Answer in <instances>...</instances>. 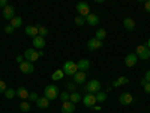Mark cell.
<instances>
[{
	"mask_svg": "<svg viewBox=\"0 0 150 113\" xmlns=\"http://www.w3.org/2000/svg\"><path fill=\"white\" fill-rule=\"evenodd\" d=\"M14 30H15V29H14V27H12V26H11V24H8V26L5 27V32H6L8 35H11V33H14Z\"/></svg>",
	"mask_w": 150,
	"mask_h": 113,
	"instance_id": "cell-37",
	"label": "cell"
},
{
	"mask_svg": "<svg viewBox=\"0 0 150 113\" xmlns=\"http://www.w3.org/2000/svg\"><path fill=\"white\" fill-rule=\"evenodd\" d=\"M77 12H78V15L80 17H87L90 14V6L89 3H86V2H78L77 3Z\"/></svg>",
	"mask_w": 150,
	"mask_h": 113,
	"instance_id": "cell-5",
	"label": "cell"
},
{
	"mask_svg": "<svg viewBox=\"0 0 150 113\" xmlns=\"http://www.w3.org/2000/svg\"><path fill=\"white\" fill-rule=\"evenodd\" d=\"M101 47H102V41L96 39V38H92V39L87 41V48H89L90 51H95V50L101 48Z\"/></svg>",
	"mask_w": 150,
	"mask_h": 113,
	"instance_id": "cell-9",
	"label": "cell"
},
{
	"mask_svg": "<svg viewBox=\"0 0 150 113\" xmlns=\"http://www.w3.org/2000/svg\"><path fill=\"white\" fill-rule=\"evenodd\" d=\"M14 17H15V8H14V6H11V5H8V6L3 9V18L11 21Z\"/></svg>",
	"mask_w": 150,
	"mask_h": 113,
	"instance_id": "cell-11",
	"label": "cell"
},
{
	"mask_svg": "<svg viewBox=\"0 0 150 113\" xmlns=\"http://www.w3.org/2000/svg\"><path fill=\"white\" fill-rule=\"evenodd\" d=\"M32 42H33V47H35V48H39V50H41V48L45 47V38H42V36L38 35L36 38H33Z\"/></svg>",
	"mask_w": 150,
	"mask_h": 113,
	"instance_id": "cell-17",
	"label": "cell"
},
{
	"mask_svg": "<svg viewBox=\"0 0 150 113\" xmlns=\"http://www.w3.org/2000/svg\"><path fill=\"white\" fill-rule=\"evenodd\" d=\"M29 95H30V92H29L24 86H18V87H17V97H18V98H21L23 101L29 99Z\"/></svg>",
	"mask_w": 150,
	"mask_h": 113,
	"instance_id": "cell-13",
	"label": "cell"
},
{
	"mask_svg": "<svg viewBox=\"0 0 150 113\" xmlns=\"http://www.w3.org/2000/svg\"><path fill=\"white\" fill-rule=\"evenodd\" d=\"M36 106H38V109H48V106H50V101H48V99H47L45 97H41V98H38Z\"/></svg>",
	"mask_w": 150,
	"mask_h": 113,
	"instance_id": "cell-20",
	"label": "cell"
},
{
	"mask_svg": "<svg viewBox=\"0 0 150 113\" xmlns=\"http://www.w3.org/2000/svg\"><path fill=\"white\" fill-rule=\"evenodd\" d=\"M23 62H24V56H17V64H23Z\"/></svg>",
	"mask_w": 150,
	"mask_h": 113,
	"instance_id": "cell-40",
	"label": "cell"
},
{
	"mask_svg": "<svg viewBox=\"0 0 150 113\" xmlns=\"http://www.w3.org/2000/svg\"><path fill=\"white\" fill-rule=\"evenodd\" d=\"M146 50H147L146 44H143V45H138V47H137V50H135V54H137V56H140L141 53H144V51H146Z\"/></svg>",
	"mask_w": 150,
	"mask_h": 113,
	"instance_id": "cell-33",
	"label": "cell"
},
{
	"mask_svg": "<svg viewBox=\"0 0 150 113\" xmlns=\"http://www.w3.org/2000/svg\"><path fill=\"white\" fill-rule=\"evenodd\" d=\"M77 67H78V71H83V72H86L87 69L90 68V62L87 60V59H80V60L77 62Z\"/></svg>",
	"mask_w": 150,
	"mask_h": 113,
	"instance_id": "cell-16",
	"label": "cell"
},
{
	"mask_svg": "<svg viewBox=\"0 0 150 113\" xmlns=\"http://www.w3.org/2000/svg\"><path fill=\"white\" fill-rule=\"evenodd\" d=\"M69 92H66V91H63V92H60V95H59V98L62 99V103H65V101H69Z\"/></svg>",
	"mask_w": 150,
	"mask_h": 113,
	"instance_id": "cell-31",
	"label": "cell"
},
{
	"mask_svg": "<svg viewBox=\"0 0 150 113\" xmlns=\"http://www.w3.org/2000/svg\"><path fill=\"white\" fill-rule=\"evenodd\" d=\"M38 98H39V97H38V94L36 92H30V95H29V101H38Z\"/></svg>",
	"mask_w": 150,
	"mask_h": 113,
	"instance_id": "cell-35",
	"label": "cell"
},
{
	"mask_svg": "<svg viewBox=\"0 0 150 113\" xmlns=\"http://www.w3.org/2000/svg\"><path fill=\"white\" fill-rule=\"evenodd\" d=\"M11 26L14 27V29H18V27H21V26H23V18L15 15L14 18L11 20Z\"/></svg>",
	"mask_w": 150,
	"mask_h": 113,
	"instance_id": "cell-22",
	"label": "cell"
},
{
	"mask_svg": "<svg viewBox=\"0 0 150 113\" xmlns=\"http://www.w3.org/2000/svg\"><path fill=\"white\" fill-rule=\"evenodd\" d=\"M8 89V86H6V83L3 82V80H0V94H5V91Z\"/></svg>",
	"mask_w": 150,
	"mask_h": 113,
	"instance_id": "cell-36",
	"label": "cell"
},
{
	"mask_svg": "<svg viewBox=\"0 0 150 113\" xmlns=\"http://www.w3.org/2000/svg\"><path fill=\"white\" fill-rule=\"evenodd\" d=\"M6 6H8V0H0V8L5 9Z\"/></svg>",
	"mask_w": 150,
	"mask_h": 113,
	"instance_id": "cell-38",
	"label": "cell"
},
{
	"mask_svg": "<svg viewBox=\"0 0 150 113\" xmlns=\"http://www.w3.org/2000/svg\"><path fill=\"white\" fill-rule=\"evenodd\" d=\"M86 23L87 24H90V26H98L99 24V15H96V14H90L86 17Z\"/></svg>",
	"mask_w": 150,
	"mask_h": 113,
	"instance_id": "cell-15",
	"label": "cell"
},
{
	"mask_svg": "<svg viewBox=\"0 0 150 113\" xmlns=\"http://www.w3.org/2000/svg\"><path fill=\"white\" fill-rule=\"evenodd\" d=\"M138 62V56H137L135 53H129L126 57H125V65L126 67H135V64Z\"/></svg>",
	"mask_w": 150,
	"mask_h": 113,
	"instance_id": "cell-10",
	"label": "cell"
},
{
	"mask_svg": "<svg viewBox=\"0 0 150 113\" xmlns=\"http://www.w3.org/2000/svg\"><path fill=\"white\" fill-rule=\"evenodd\" d=\"M75 112V104L71 101L62 103V113H74Z\"/></svg>",
	"mask_w": 150,
	"mask_h": 113,
	"instance_id": "cell-14",
	"label": "cell"
},
{
	"mask_svg": "<svg viewBox=\"0 0 150 113\" xmlns=\"http://www.w3.org/2000/svg\"><path fill=\"white\" fill-rule=\"evenodd\" d=\"M146 47L150 50V38H149V39H147V44H146Z\"/></svg>",
	"mask_w": 150,
	"mask_h": 113,
	"instance_id": "cell-44",
	"label": "cell"
},
{
	"mask_svg": "<svg viewBox=\"0 0 150 113\" xmlns=\"http://www.w3.org/2000/svg\"><path fill=\"white\" fill-rule=\"evenodd\" d=\"M92 109H93L95 112H99V110H101V106H99V104H95V106H93Z\"/></svg>",
	"mask_w": 150,
	"mask_h": 113,
	"instance_id": "cell-43",
	"label": "cell"
},
{
	"mask_svg": "<svg viewBox=\"0 0 150 113\" xmlns=\"http://www.w3.org/2000/svg\"><path fill=\"white\" fill-rule=\"evenodd\" d=\"M59 95H60V92H59V87L56 84H48L44 89V97L48 101H53V99L59 98Z\"/></svg>",
	"mask_w": 150,
	"mask_h": 113,
	"instance_id": "cell-2",
	"label": "cell"
},
{
	"mask_svg": "<svg viewBox=\"0 0 150 113\" xmlns=\"http://www.w3.org/2000/svg\"><path fill=\"white\" fill-rule=\"evenodd\" d=\"M144 8H146L147 12H150V0H147V2L144 3Z\"/></svg>",
	"mask_w": 150,
	"mask_h": 113,
	"instance_id": "cell-42",
	"label": "cell"
},
{
	"mask_svg": "<svg viewBox=\"0 0 150 113\" xmlns=\"http://www.w3.org/2000/svg\"><path fill=\"white\" fill-rule=\"evenodd\" d=\"M128 83H129V79L125 77V75H122V77H119L116 82H112L111 84H112V87H119V86H122V84H128Z\"/></svg>",
	"mask_w": 150,
	"mask_h": 113,
	"instance_id": "cell-21",
	"label": "cell"
},
{
	"mask_svg": "<svg viewBox=\"0 0 150 113\" xmlns=\"http://www.w3.org/2000/svg\"><path fill=\"white\" fill-rule=\"evenodd\" d=\"M39 51H36L35 48H27L26 51H24V60L30 62V64H33V62H36L38 59H39Z\"/></svg>",
	"mask_w": 150,
	"mask_h": 113,
	"instance_id": "cell-4",
	"label": "cell"
},
{
	"mask_svg": "<svg viewBox=\"0 0 150 113\" xmlns=\"http://www.w3.org/2000/svg\"><path fill=\"white\" fill-rule=\"evenodd\" d=\"M83 104L86 106V107H93L95 104H96V97H95V94H86L84 97H83Z\"/></svg>",
	"mask_w": 150,
	"mask_h": 113,
	"instance_id": "cell-7",
	"label": "cell"
},
{
	"mask_svg": "<svg viewBox=\"0 0 150 113\" xmlns=\"http://www.w3.org/2000/svg\"><path fill=\"white\" fill-rule=\"evenodd\" d=\"M119 103H120L122 106H129V104L134 103V97H132L129 92H123V94H120V97H119Z\"/></svg>",
	"mask_w": 150,
	"mask_h": 113,
	"instance_id": "cell-6",
	"label": "cell"
},
{
	"mask_svg": "<svg viewBox=\"0 0 150 113\" xmlns=\"http://www.w3.org/2000/svg\"><path fill=\"white\" fill-rule=\"evenodd\" d=\"M24 33L27 36H32V38H36L38 36V26H27L24 29Z\"/></svg>",
	"mask_w": 150,
	"mask_h": 113,
	"instance_id": "cell-19",
	"label": "cell"
},
{
	"mask_svg": "<svg viewBox=\"0 0 150 113\" xmlns=\"http://www.w3.org/2000/svg\"><path fill=\"white\" fill-rule=\"evenodd\" d=\"M123 27L126 29V30H134L135 29V20H132V18H125L123 20Z\"/></svg>",
	"mask_w": 150,
	"mask_h": 113,
	"instance_id": "cell-18",
	"label": "cell"
},
{
	"mask_svg": "<svg viewBox=\"0 0 150 113\" xmlns=\"http://www.w3.org/2000/svg\"><path fill=\"white\" fill-rule=\"evenodd\" d=\"M69 101H71V103H74V104H77V103L83 101V97H81L78 92H74V94H71V95H69Z\"/></svg>",
	"mask_w": 150,
	"mask_h": 113,
	"instance_id": "cell-24",
	"label": "cell"
},
{
	"mask_svg": "<svg viewBox=\"0 0 150 113\" xmlns=\"http://www.w3.org/2000/svg\"><path fill=\"white\" fill-rule=\"evenodd\" d=\"M38 35L42 36V38H45V36L48 35V29H47L45 26H38Z\"/></svg>",
	"mask_w": 150,
	"mask_h": 113,
	"instance_id": "cell-28",
	"label": "cell"
},
{
	"mask_svg": "<svg viewBox=\"0 0 150 113\" xmlns=\"http://www.w3.org/2000/svg\"><path fill=\"white\" fill-rule=\"evenodd\" d=\"M101 87H102V84L99 80H90L86 84H83V91L86 94H96V92L101 91Z\"/></svg>",
	"mask_w": 150,
	"mask_h": 113,
	"instance_id": "cell-1",
	"label": "cell"
},
{
	"mask_svg": "<svg viewBox=\"0 0 150 113\" xmlns=\"http://www.w3.org/2000/svg\"><path fill=\"white\" fill-rule=\"evenodd\" d=\"M75 24H77V26H84V24H86V18L77 15V17H75Z\"/></svg>",
	"mask_w": 150,
	"mask_h": 113,
	"instance_id": "cell-32",
	"label": "cell"
},
{
	"mask_svg": "<svg viewBox=\"0 0 150 113\" xmlns=\"http://www.w3.org/2000/svg\"><path fill=\"white\" fill-rule=\"evenodd\" d=\"M63 75H65L63 69H56V71L51 74V80H54V82H59V80H62V79H63Z\"/></svg>",
	"mask_w": 150,
	"mask_h": 113,
	"instance_id": "cell-23",
	"label": "cell"
},
{
	"mask_svg": "<svg viewBox=\"0 0 150 113\" xmlns=\"http://www.w3.org/2000/svg\"><path fill=\"white\" fill-rule=\"evenodd\" d=\"M87 82V74L83 72V71H78L77 74L74 75V83L75 84H86Z\"/></svg>",
	"mask_w": 150,
	"mask_h": 113,
	"instance_id": "cell-8",
	"label": "cell"
},
{
	"mask_svg": "<svg viewBox=\"0 0 150 113\" xmlns=\"http://www.w3.org/2000/svg\"><path fill=\"white\" fill-rule=\"evenodd\" d=\"M63 72H65V75H71V77H74V75L78 72L77 64H75V62H72V60L65 62V65H63Z\"/></svg>",
	"mask_w": 150,
	"mask_h": 113,
	"instance_id": "cell-3",
	"label": "cell"
},
{
	"mask_svg": "<svg viewBox=\"0 0 150 113\" xmlns=\"http://www.w3.org/2000/svg\"><path fill=\"white\" fill-rule=\"evenodd\" d=\"M66 89H68L71 94H74V92H77V84H75L74 82H68V83H66Z\"/></svg>",
	"mask_w": 150,
	"mask_h": 113,
	"instance_id": "cell-30",
	"label": "cell"
},
{
	"mask_svg": "<svg viewBox=\"0 0 150 113\" xmlns=\"http://www.w3.org/2000/svg\"><path fill=\"white\" fill-rule=\"evenodd\" d=\"M15 95H17V89H9V87H8V89L5 91V97H6L8 99H12Z\"/></svg>",
	"mask_w": 150,
	"mask_h": 113,
	"instance_id": "cell-27",
	"label": "cell"
},
{
	"mask_svg": "<svg viewBox=\"0 0 150 113\" xmlns=\"http://www.w3.org/2000/svg\"><path fill=\"white\" fill-rule=\"evenodd\" d=\"M144 92L146 94H150V83H146L144 84Z\"/></svg>",
	"mask_w": 150,
	"mask_h": 113,
	"instance_id": "cell-39",
	"label": "cell"
},
{
	"mask_svg": "<svg viewBox=\"0 0 150 113\" xmlns=\"http://www.w3.org/2000/svg\"><path fill=\"white\" fill-rule=\"evenodd\" d=\"M20 69H21L23 74H32V72L35 71V67H33V64H30V62L24 60L23 64L20 65Z\"/></svg>",
	"mask_w": 150,
	"mask_h": 113,
	"instance_id": "cell-12",
	"label": "cell"
},
{
	"mask_svg": "<svg viewBox=\"0 0 150 113\" xmlns=\"http://www.w3.org/2000/svg\"><path fill=\"white\" fill-rule=\"evenodd\" d=\"M105 36H107V30H105V29H102V27H99V29L96 30V36H95L96 39H99V41H102V39H104Z\"/></svg>",
	"mask_w": 150,
	"mask_h": 113,
	"instance_id": "cell-26",
	"label": "cell"
},
{
	"mask_svg": "<svg viewBox=\"0 0 150 113\" xmlns=\"http://www.w3.org/2000/svg\"><path fill=\"white\" fill-rule=\"evenodd\" d=\"M146 83H147V82H146V79H144V77H143V79H141V84H143V86H144V84H146Z\"/></svg>",
	"mask_w": 150,
	"mask_h": 113,
	"instance_id": "cell-45",
	"label": "cell"
},
{
	"mask_svg": "<svg viewBox=\"0 0 150 113\" xmlns=\"http://www.w3.org/2000/svg\"><path fill=\"white\" fill-rule=\"evenodd\" d=\"M20 109H21V112L27 113V112L30 110V103H29V101H21V104H20Z\"/></svg>",
	"mask_w": 150,
	"mask_h": 113,
	"instance_id": "cell-29",
	"label": "cell"
},
{
	"mask_svg": "<svg viewBox=\"0 0 150 113\" xmlns=\"http://www.w3.org/2000/svg\"><path fill=\"white\" fill-rule=\"evenodd\" d=\"M138 57H140V59H143V60H147V59H150V50L147 48L146 51H144V53H141Z\"/></svg>",
	"mask_w": 150,
	"mask_h": 113,
	"instance_id": "cell-34",
	"label": "cell"
},
{
	"mask_svg": "<svg viewBox=\"0 0 150 113\" xmlns=\"http://www.w3.org/2000/svg\"><path fill=\"white\" fill-rule=\"evenodd\" d=\"M95 97H96V103H104V101H107V92L99 91V92L95 94Z\"/></svg>",
	"mask_w": 150,
	"mask_h": 113,
	"instance_id": "cell-25",
	"label": "cell"
},
{
	"mask_svg": "<svg viewBox=\"0 0 150 113\" xmlns=\"http://www.w3.org/2000/svg\"><path fill=\"white\" fill-rule=\"evenodd\" d=\"M144 79H146V82H147V83H150V69H149V71L146 72V75H144Z\"/></svg>",
	"mask_w": 150,
	"mask_h": 113,
	"instance_id": "cell-41",
	"label": "cell"
}]
</instances>
